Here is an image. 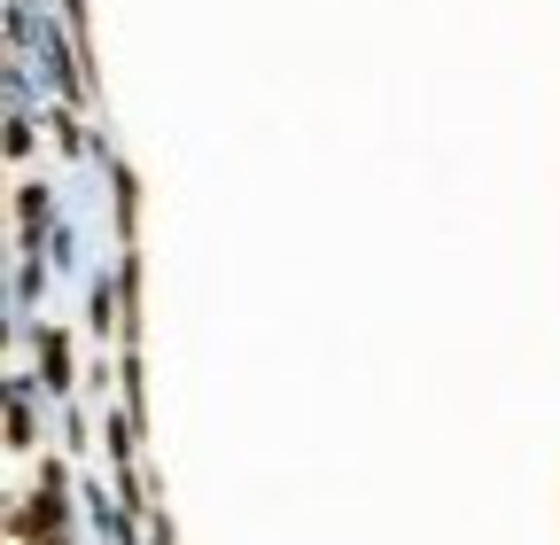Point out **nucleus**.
Wrapping results in <instances>:
<instances>
[]
</instances>
